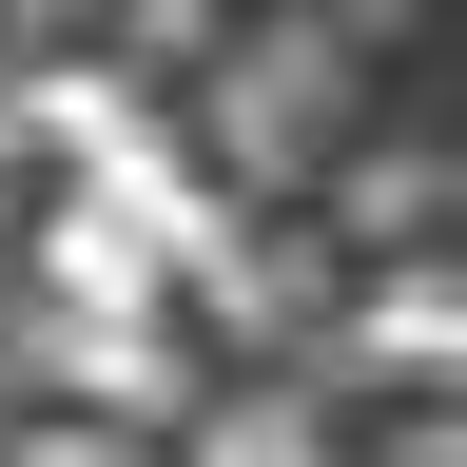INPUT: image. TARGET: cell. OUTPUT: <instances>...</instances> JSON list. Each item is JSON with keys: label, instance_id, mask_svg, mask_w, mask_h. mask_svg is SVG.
<instances>
[{"label": "cell", "instance_id": "6da1fadb", "mask_svg": "<svg viewBox=\"0 0 467 467\" xmlns=\"http://www.w3.org/2000/svg\"><path fill=\"white\" fill-rule=\"evenodd\" d=\"M370 350H389V370H448V273H429V254L370 292Z\"/></svg>", "mask_w": 467, "mask_h": 467}, {"label": "cell", "instance_id": "7a4b0ae2", "mask_svg": "<svg viewBox=\"0 0 467 467\" xmlns=\"http://www.w3.org/2000/svg\"><path fill=\"white\" fill-rule=\"evenodd\" d=\"M312 20H350V39H370V20H409V0H312Z\"/></svg>", "mask_w": 467, "mask_h": 467}, {"label": "cell", "instance_id": "3957f363", "mask_svg": "<svg viewBox=\"0 0 467 467\" xmlns=\"http://www.w3.org/2000/svg\"><path fill=\"white\" fill-rule=\"evenodd\" d=\"M20 20H117V0H20Z\"/></svg>", "mask_w": 467, "mask_h": 467}]
</instances>
